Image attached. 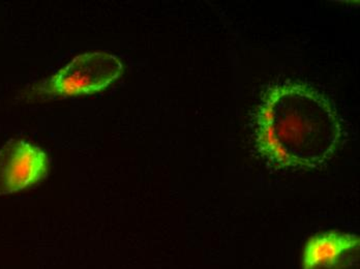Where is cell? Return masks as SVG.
Masks as SVG:
<instances>
[{
	"instance_id": "1",
	"label": "cell",
	"mask_w": 360,
	"mask_h": 269,
	"mask_svg": "<svg viewBox=\"0 0 360 269\" xmlns=\"http://www.w3.org/2000/svg\"><path fill=\"white\" fill-rule=\"evenodd\" d=\"M342 134L330 100L304 83L269 87L259 105L255 143L276 168L320 167L339 150Z\"/></svg>"
},
{
	"instance_id": "2",
	"label": "cell",
	"mask_w": 360,
	"mask_h": 269,
	"mask_svg": "<svg viewBox=\"0 0 360 269\" xmlns=\"http://www.w3.org/2000/svg\"><path fill=\"white\" fill-rule=\"evenodd\" d=\"M122 72V60L113 54H81L43 83L37 88V93L53 98L92 95L115 82Z\"/></svg>"
},
{
	"instance_id": "3",
	"label": "cell",
	"mask_w": 360,
	"mask_h": 269,
	"mask_svg": "<svg viewBox=\"0 0 360 269\" xmlns=\"http://www.w3.org/2000/svg\"><path fill=\"white\" fill-rule=\"evenodd\" d=\"M49 159L41 148L22 140H12L0 150V196L27 189L43 181Z\"/></svg>"
},
{
	"instance_id": "4",
	"label": "cell",
	"mask_w": 360,
	"mask_h": 269,
	"mask_svg": "<svg viewBox=\"0 0 360 269\" xmlns=\"http://www.w3.org/2000/svg\"><path fill=\"white\" fill-rule=\"evenodd\" d=\"M359 237L355 234L328 231L307 240L302 269H359Z\"/></svg>"
}]
</instances>
